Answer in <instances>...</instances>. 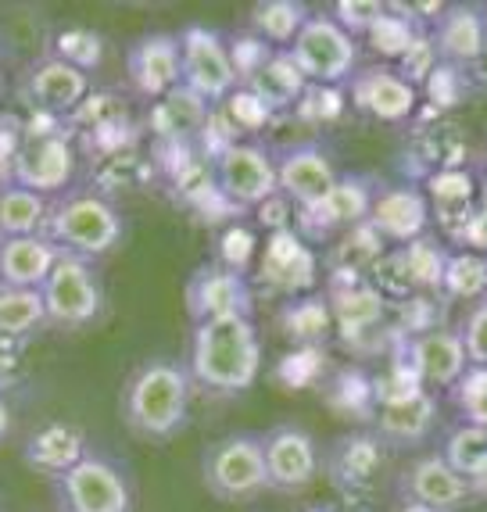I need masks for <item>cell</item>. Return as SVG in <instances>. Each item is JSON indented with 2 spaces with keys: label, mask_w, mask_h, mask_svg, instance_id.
Listing matches in <instances>:
<instances>
[{
  "label": "cell",
  "mask_w": 487,
  "mask_h": 512,
  "mask_svg": "<svg viewBox=\"0 0 487 512\" xmlns=\"http://www.w3.org/2000/svg\"><path fill=\"white\" fill-rule=\"evenodd\" d=\"M466 480H470V495L473 498H487V459L480 462L477 470H473Z\"/></svg>",
  "instance_id": "d590c367"
},
{
  "label": "cell",
  "mask_w": 487,
  "mask_h": 512,
  "mask_svg": "<svg viewBox=\"0 0 487 512\" xmlns=\"http://www.w3.org/2000/svg\"><path fill=\"white\" fill-rule=\"evenodd\" d=\"M86 452V441L79 430L65 427V423H54V427L40 430V434L29 441V455L26 459L33 462L36 470L51 473L54 480L61 477V473H69L72 466H76Z\"/></svg>",
  "instance_id": "4316f807"
},
{
  "label": "cell",
  "mask_w": 487,
  "mask_h": 512,
  "mask_svg": "<svg viewBox=\"0 0 487 512\" xmlns=\"http://www.w3.org/2000/svg\"><path fill=\"white\" fill-rule=\"evenodd\" d=\"M90 90V79L86 69H76L72 61L65 58H47L40 61L33 72H29L26 94L40 104V111H69Z\"/></svg>",
  "instance_id": "cb8c5ba5"
},
{
  "label": "cell",
  "mask_w": 487,
  "mask_h": 512,
  "mask_svg": "<svg viewBox=\"0 0 487 512\" xmlns=\"http://www.w3.org/2000/svg\"><path fill=\"white\" fill-rule=\"evenodd\" d=\"M387 448L376 434H348L334 444V452L326 459V470L344 495H362L380 480L387 466Z\"/></svg>",
  "instance_id": "ac0fdd59"
},
{
  "label": "cell",
  "mask_w": 487,
  "mask_h": 512,
  "mask_svg": "<svg viewBox=\"0 0 487 512\" xmlns=\"http://www.w3.org/2000/svg\"><path fill=\"white\" fill-rule=\"evenodd\" d=\"M72 176H76V151L61 133H29V137H22L11 183L51 197L69 187Z\"/></svg>",
  "instance_id": "8fae6325"
},
{
  "label": "cell",
  "mask_w": 487,
  "mask_h": 512,
  "mask_svg": "<svg viewBox=\"0 0 487 512\" xmlns=\"http://www.w3.org/2000/svg\"><path fill=\"white\" fill-rule=\"evenodd\" d=\"M287 54L305 76V83H341L359 65V40L334 15L316 11V15H308Z\"/></svg>",
  "instance_id": "5b68a950"
},
{
  "label": "cell",
  "mask_w": 487,
  "mask_h": 512,
  "mask_svg": "<svg viewBox=\"0 0 487 512\" xmlns=\"http://www.w3.org/2000/svg\"><path fill=\"white\" fill-rule=\"evenodd\" d=\"M394 512H437V509H427V505H416V502H402Z\"/></svg>",
  "instance_id": "74e56055"
},
{
  "label": "cell",
  "mask_w": 487,
  "mask_h": 512,
  "mask_svg": "<svg viewBox=\"0 0 487 512\" xmlns=\"http://www.w3.org/2000/svg\"><path fill=\"white\" fill-rule=\"evenodd\" d=\"M43 237L72 255H108L122 240V215L108 197L94 190H69L47 212Z\"/></svg>",
  "instance_id": "3957f363"
},
{
  "label": "cell",
  "mask_w": 487,
  "mask_h": 512,
  "mask_svg": "<svg viewBox=\"0 0 487 512\" xmlns=\"http://www.w3.org/2000/svg\"><path fill=\"white\" fill-rule=\"evenodd\" d=\"M437 427V398L427 387L387 394L376 409V437L387 448H419Z\"/></svg>",
  "instance_id": "9a60e30c"
},
{
  "label": "cell",
  "mask_w": 487,
  "mask_h": 512,
  "mask_svg": "<svg viewBox=\"0 0 487 512\" xmlns=\"http://www.w3.org/2000/svg\"><path fill=\"white\" fill-rule=\"evenodd\" d=\"M276 172H280V190L291 197L301 212L323 205L337 187L334 162L316 144H301L291 147V151H283L276 158Z\"/></svg>",
  "instance_id": "2e32d148"
},
{
  "label": "cell",
  "mask_w": 487,
  "mask_h": 512,
  "mask_svg": "<svg viewBox=\"0 0 487 512\" xmlns=\"http://www.w3.org/2000/svg\"><path fill=\"white\" fill-rule=\"evenodd\" d=\"M351 101L376 122H405L416 108V86L394 69H366L351 79Z\"/></svg>",
  "instance_id": "d6986e66"
},
{
  "label": "cell",
  "mask_w": 487,
  "mask_h": 512,
  "mask_svg": "<svg viewBox=\"0 0 487 512\" xmlns=\"http://www.w3.org/2000/svg\"><path fill=\"white\" fill-rule=\"evenodd\" d=\"M448 394L462 423L487 430V366H470Z\"/></svg>",
  "instance_id": "1f68e13d"
},
{
  "label": "cell",
  "mask_w": 487,
  "mask_h": 512,
  "mask_svg": "<svg viewBox=\"0 0 487 512\" xmlns=\"http://www.w3.org/2000/svg\"><path fill=\"white\" fill-rule=\"evenodd\" d=\"M187 312L194 319V326L223 316H251L248 283L230 265H219V262L201 265L187 280Z\"/></svg>",
  "instance_id": "4fadbf2b"
},
{
  "label": "cell",
  "mask_w": 487,
  "mask_h": 512,
  "mask_svg": "<svg viewBox=\"0 0 487 512\" xmlns=\"http://www.w3.org/2000/svg\"><path fill=\"white\" fill-rule=\"evenodd\" d=\"M126 76L140 97H169L176 86H183L180 36L172 33L140 36L126 51Z\"/></svg>",
  "instance_id": "5bb4252c"
},
{
  "label": "cell",
  "mask_w": 487,
  "mask_h": 512,
  "mask_svg": "<svg viewBox=\"0 0 487 512\" xmlns=\"http://www.w3.org/2000/svg\"><path fill=\"white\" fill-rule=\"evenodd\" d=\"M215 187L240 208L265 205L280 190L273 151L258 140H230L215 158Z\"/></svg>",
  "instance_id": "ba28073f"
},
{
  "label": "cell",
  "mask_w": 487,
  "mask_h": 512,
  "mask_svg": "<svg viewBox=\"0 0 487 512\" xmlns=\"http://www.w3.org/2000/svg\"><path fill=\"white\" fill-rule=\"evenodd\" d=\"M240 83L248 86V94L255 101H262L265 108H287L301 97L305 90V76L298 72V65L291 61L287 51H273V47H265L258 54V61L251 69H244Z\"/></svg>",
  "instance_id": "7402d4cb"
},
{
  "label": "cell",
  "mask_w": 487,
  "mask_h": 512,
  "mask_svg": "<svg viewBox=\"0 0 487 512\" xmlns=\"http://www.w3.org/2000/svg\"><path fill=\"white\" fill-rule=\"evenodd\" d=\"M434 54L445 61H477L487 51V15L473 4H452L434 26Z\"/></svg>",
  "instance_id": "603a6c76"
},
{
  "label": "cell",
  "mask_w": 487,
  "mask_h": 512,
  "mask_svg": "<svg viewBox=\"0 0 487 512\" xmlns=\"http://www.w3.org/2000/svg\"><path fill=\"white\" fill-rule=\"evenodd\" d=\"M312 11L298 0H265L251 8V26H255L258 40L273 51H287L294 43V36L301 33V26L308 22Z\"/></svg>",
  "instance_id": "83f0119b"
},
{
  "label": "cell",
  "mask_w": 487,
  "mask_h": 512,
  "mask_svg": "<svg viewBox=\"0 0 487 512\" xmlns=\"http://www.w3.org/2000/svg\"><path fill=\"white\" fill-rule=\"evenodd\" d=\"M265 448V473H269V491L280 495H298L305 487L316 484L323 470L316 437L298 423H280L262 437Z\"/></svg>",
  "instance_id": "30bf717a"
},
{
  "label": "cell",
  "mask_w": 487,
  "mask_h": 512,
  "mask_svg": "<svg viewBox=\"0 0 487 512\" xmlns=\"http://www.w3.org/2000/svg\"><path fill=\"white\" fill-rule=\"evenodd\" d=\"M441 455H445L448 466H452L455 473L470 477L480 462L487 459V430L470 427V423H459V427L445 437V448H441Z\"/></svg>",
  "instance_id": "d6a6232c"
},
{
  "label": "cell",
  "mask_w": 487,
  "mask_h": 512,
  "mask_svg": "<svg viewBox=\"0 0 487 512\" xmlns=\"http://www.w3.org/2000/svg\"><path fill=\"white\" fill-rule=\"evenodd\" d=\"M8 430H11V409H8V402H4V394H0V441L8 437Z\"/></svg>",
  "instance_id": "8d00e7d4"
},
{
  "label": "cell",
  "mask_w": 487,
  "mask_h": 512,
  "mask_svg": "<svg viewBox=\"0 0 487 512\" xmlns=\"http://www.w3.org/2000/svg\"><path fill=\"white\" fill-rule=\"evenodd\" d=\"M409 362L419 387L427 391H452L459 376L470 369L466 348L455 330H427L409 344Z\"/></svg>",
  "instance_id": "e0dca14e"
},
{
  "label": "cell",
  "mask_w": 487,
  "mask_h": 512,
  "mask_svg": "<svg viewBox=\"0 0 487 512\" xmlns=\"http://www.w3.org/2000/svg\"><path fill=\"white\" fill-rule=\"evenodd\" d=\"M201 484L226 505L255 502L262 491H269L262 437L230 434L208 444L201 455Z\"/></svg>",
  "instance_id": "277c9868"
},
{
  "label": "cell",
  "mask_w": 487,
  "mask_h": 512,
  "mask_svg": "<svg viewBox=\"0 0 487 512\" xmlns=\"http://www.w3.org/2000/svg\"><path fill=\"white\" fill-rule=\"evenodd\" d=\"M398 495H402V502L427 505V509L437 512H452L473 498L470 480L455 473L441 452L416 455L402 470V477H398Z\"/></svg>",
  "instance_id": "7c38bea8"
},
{
  "label": "cell",
  "mask_w": 487,
  "mask_h": 512,
  "mask_svg": "<svg viewBox=\"0 0 487 512\" xmlns=\"http://www.w3.org/2000/svg\"><path fill=\"white\" fill-rule=\"evenodd\" d=\"M47 212H51V201L43 194L18 187V183H4L0 187V240L43 233Z\"/></svg>",
  "instance_id": "484cf974"
},
{
  "label": "cell",
  "mask_w": 487,
  "mask_h": 512,
  "mask_svg": "<svg viewBox=\"0 0 487 512\" xmlns=\"http://www.w3.org/2000/svg\"><path fill=\"white\" fill-rule=\"evenodd\" d=\"M43 323H47V308L40 291L0 283V337H26Z\"/></svg>",
  "instance_id": "f546056e"
},
{
  "label": "cell",
  "mask_w": 487,
  "mask_h": 512,
  "mask_svg": "<svg viewBox=\"0 0 487 512\" xmlns=\"http://www.w3.org/2000/svg\"><path fill=\"white\" fill-rule=\"evenodd\" d=\"M262 280L273 283V287H283V291H305L316 280V258L308 248H301L291 233H280V237L269 240Z\"/></svg>",
  "instance_id": "d4e9b609"
},
{
  "label": "cell",
  "mask_w": 487,
  "mask_h": 512,
  "mask_svg": "<svg viewBox=\"0 0 487 512\" xmlns=\"http://www.w3.org/2000/svg\"><path fill=\"white\" fill-rule=\"evenodd\" d=\"M387 15L384 4H359V0H348V4H337L334 8V18L341 22L344 29H348L351 36L359 33H373L376 22Z\"/></svg>",
  "instance_id": "e575fe53"
},
{
  "label": "cell",
  "mask_w": 487,
  "mask_h": 512,
  "mask_svg": "<svg viewBox=\"0 0 487 512\" xmlns=\"http://www.w3.org/2000/svg\"><path fill=\"white\" fill-rule=\"evenodd\" d=\"M459 341L466 348L470 366H487V298H480L473 308H466V316L459 323Z\"/></svg>",
  "instance_id": "836d02e7"
},
{
  "label": "cell",
  "mask_w": 487,
  "mask_h": 512,
  "mask_svg": "<svg viewBox=\"0 0 487 512\" xmlns=\"http://www.w3.org/2000/svg\"><path fill=\"white\" fill-rule=\"evenodd\" d=\"M187 366L172 359H151L133 369L122 387V423L140 441H169L187 427L190 416Z\"/></svg>",
  "instance_id": "7a4b0ae2"
},
{
  "label": "cell",
  "mask_w": 487,
  "mask_h": 512,
  "mask_svg": "<svg viewBox=\"0 0 487 512\" xmlns=\"http://www.w3.org/2000/svg\"><path fill=\"white\" fill-rule=\"evenodd\" d=\"M369 226L387 240L412 244V240L423 237L430 226V201L412 187H394V190H384V194H373Z\"/></svg>",
  "instance_id": "ffe728a7"
},
{
  "label": "cell",
  "mask_w": 487,
  "mask_h": 512,
  "mask_svg": "<svg viewBox=\"0 0 487 512\" xmlns=\"http://www.w3.org/2000/svg\"><path fill=\"white\" fill-rule=\"evenodd\" d=\"M180 69L183 86L205 104L226 101L240 86V72L230 47L208 26H187L180 33Z\"/></svg>",
  "instance_id": "52a82bcc"
},
{
  "label": "cell",
  "mask_w": 487,
  "mask_h": 512,
  "mask_svg": "<svg viewBox=\"0 0 487 512\" xmlns=\"http://www.w3.org/2000/svg\"><path fill=\"white\" fill-rule=\"evenodd\" d=\"M54 484H58L61 512H133L129 480L104 455H83Z\"/></svg>",
  "instance_id": "9c48e42d"
},
{
  "label": "cell",
  "mask_w": 487,
  "mask_h": 512,
  "mask_svg": "<svg viewBox=\"0 0 487 512\" xmlns=\"http://www.w3.org/2000/svg\"><path fill=\"white\" fill-rule=\"evenodd\" d=\"M437 283L452 301H473L477 305L480 298H487V255H477V251L445 255Z\"/></svg>",
  "instance_id": "f1b7e54d"
},
{
  "label": "cell",
  "mask_w": 487,
  "mask_h": 512,
  "mask_svg": "<svg viewBox=\"0 0 487 512\" xmlns=\"http://www.w3.org/2000/svg\"><path fill=\"white\" fill-rule=\"evenodd\" d=\"M61 248L43 233L36 237H11L0 240V283L4 287H26V291H40L43 280L51 276L58 265Z\"/></svg>",
  "instance_id": "44dd1931"
},
{
  "label": "cell",
  "mask_w": 487,
  "mask_h": 512,
  "mask_svg": "<svg viewBox=\"0 0 487 512\" xmlns=\"http://www.w3.org/2000/svg\"><path fill=\"white\" fill-rule=\"evenodd\" d=\"M187 373L208 394H244L262 373V341L251 316H223L197 323L190 333Z\"/></svg>",
  "instance_id": "6da1fadb"
},
{
  "label": "cell",
  "mask_w": 487,
  "mask_h": 512,
  "mask_svg": "<svg viewBox=\"0 0 487 512\" xmlns=\"http://www.w3.org/2000/svg\"><path fill=\"white\" fill-rule=\"evenodd\" d=\"M40 294H43V308H47V323L61 326V330L90 326L101 316V305H104L101 280H97L90 258L72 255V251H61L58 265L43 280Z\"/></svg>",
  "instance_id": "8992f818"
},
{
  "label": "cell",
  "mask_w": 487,
  "mask_h": 512,
  "mask_svg": "<svg viewBox=\"0 0 487 512\" xmlns=\"http://www.w3.org/2000/svg\"><path fill=\"white\" fill-rule=\"evenodd\" d=\"M369 208H373V194L362 180H337L334 194L326 197L323 205L308 208L305 215H319L326 226H344V222L369 219Z\"/></svg>",
  "instance_id": "4dcf8cb0"
}]
</instances>
